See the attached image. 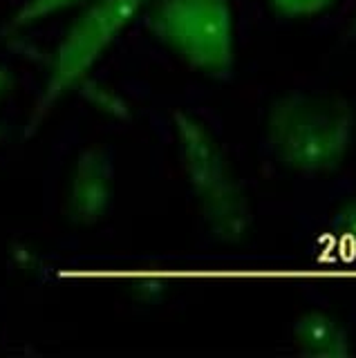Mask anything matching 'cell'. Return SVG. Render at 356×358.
I'll return each instance as SVG.
<instances>
[{
    "label": "cell",
    "mask_w": 356,
    "mask_h": 358,
    "mask_svg": "<svg viewBox=\"0 0 356 358\" xmlns=\"http://www.w3.org/2000/svg\"><path fill=\"white\" fill-rule=\"evenodd\" d=\"M352 137V110L327 94H289L273 106L266 123V145L273 159L300 175L334 171L348 155Z\"/></svg>",
    "instance_id": "obj_1"
},
{
    "label": "cell",
    "mask_w": 356,
    "mask_h": 358,
    "mask_svg": "<svg viewBox=\"0 0 356 358\" xmlns=\"http://www.w3.org/2000/svg\"><path fill=\"white\" fill-rule=\"evenodd\" d=\"M150 27L188 70L225 78L233 70V14L229 0H155Z\"/></svg>",
    "instance_id": "obj_2"
},
{
    "label": "cell",
    "mask_w": 356,
    "mask_h": 358,
    "mask_svg": "<svg viewBox=\"0 0 356 358\" xmlns=\"http://www.w3.org/2000/svg\"><path fill=\"white\" fill-rule=\"evenodd\" d=\"M148 3L150 0H92L87 3L83 14L72 22L59 43L45 90L27 119L25 137H31L41 128L54 103L92 70V65L101 59L104 52Z\"/></svg>",
    "instance_id": "obj_3"
},
{
    "label": "cell",
    "mask_w": 356,
    "mask_h": 358,
    "mask_svg": "<svg viewBox=\"0 0 356 358\" xmlns=\"http://www.w3.org/2000/svg\"><path fill=\"white\" fill-rule=\"evenodd\" d=\"M173 126L184 175L202 199L204 213L220 233H238L247 213L215 137L204 123L184 112H175Z\"/></svg>",
    "instance_id": "obj_4"
},
{
    "label": "cell",
    "mask_w": 356,
    "mask_h": 358,
    "mask_svg": "<svg viewBox=\"0 0 356 358\" xmlns=\"http://www.w3.org/2000/svg\"><path fill=\"white\" fill-rule=\"evenodd\" d=\"M115 199V162L108 148L90 145L79 155L72 182V215L92 227L101 222Z\"/></svg>",
    "instance_id": "obj_5"
},
{
    "label": "cell",
    "mask_w": 356,
    "mask_h": 358,
    "mask_svg": "<svg viewBox=\"0 0 356 358\" xmlns=\"http://www.w3.org/2000/svg\"><path fill=\"white\" fill-rule=\"evenodd\" d=\"M292 343L305 356H345L350 354V338L336 320L325 313H307L292 329Z\"/></svg>",
    "instance_id": "obj_6"
},
{
    "label": "cell",
    "mask_w": 356,
    "mask_h": 358,
    "mask_svg": "<svg viewBox=\"0 0 356 358\" xmlns=\"http://www.w3.org/2000/svg\"><path fill=\"white\" fill-rule=\"evenodd\" d=\"M87 3H92V0H25V3L14 11V16L7 20L5 34L25 29L38 20H45L54 14H59V11H65L70 7H79V5H87Z\"/></svg>",
    "instance_id": "obj_7"
},
{
    "label": "cell",
    "mask_w": 356,
    "mask_h": 358,
    "mask_svg": "<svg viewBox=\"0 0 356 358\" xmlns=\"http://www.w3.org/2000/svg\"><path fill=\"white\" fill-rule=\"evenodd\" d=\"M271 7L289 18H309L325 11L334 0H269Z\"/></svg>",
    "instance_id": "obj_8"
},
{
    "label": "cell",
    "mask_w": 356,
    "mask_h": 358,
    "mask_svg": "<svg viewBox=\"0 0 356 358\" xmlns=\"http://www.w3.org/2000/svg\"><path fill=\"white\" fill-rule=\"evenodd\" d=\"M9 90H12V76H9L5 67H0V103H3L5 96L9 94Z\"/></svg>",
    "instance_id": "obj_9"
},
{
    "label": "cell",
    "mask_w": 356,
    "mask_h": 358,
    "mask_svg": "<svg viewBox=\"0 0 356 358\" xmlns=\"http://www.w3.org/2000/svg\"><path fill=\"white\" fill-rule=\"evenodd\" d=\"M352 34H354V36H356V27H354V31H352Z\"/></svg>",
    "instance_id": "obj_10"
}]
</instances>
